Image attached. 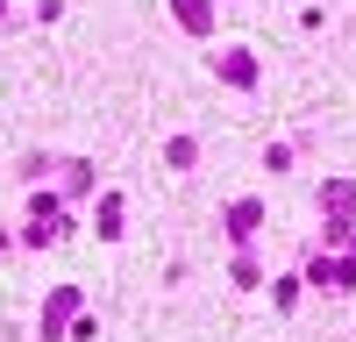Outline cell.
<instances>
[{"mask_svg":"<svg viewBox=\"0 0 356 342\" xmlns=\"http://www.w3.org/2000/svg\"><path fill=\"white\" fill-rule=\"evenodd\" d=\"M171 15H178V28H193V36L214 28V8H207V0H171Z\"/></svg>","mask_w":356,"mask_h":342,"instance_id":"cell-1","label":"cell"},{"mask_svg":"<svg viewBox=\"0 0 356 342\" xmlns=\"http://www.w3.org/2000/svg\"><path fill=\"white\" fill-rule=\"evenodd\" d=\"M79 307V293H72V285H65V293H50V314H43V342H57V335H65V314Z\"/></svg>","mask_w":356,"mask_h":342,"instance_id":"cell-2","label":"cell"},{"mask_svg":"<svg viewBox=\"0 0 356 342\" xmlns=\"http://www.w3.org/2000/svg\"><path fill=\"white\" fill-rule=\"evenodd\" d=\"M257 221H264V200H235V207H228V236L243 243V236H250Z\"/></svg>","mask_w":356,"mask_h":342,"instance_id":"cell-3","label":"cell"},{"mask_svg":"<svg viewBox=\"0 0 356 342\" xmlns=\"http://www.w3.org/2000/svg\"><path fill=\"white\" fill-rule=\"evenodd\" d=\"M221 79H228V86H257V57H250V50H228V57H221Z\"/></svg>","mask_w":356,"mask_h":342,"instance_id":"cell-4","label":"cell"},{"mask_svg":"<svg viewBox=\"0 0 356 342\" xmlns=\"http://www.w3.org/2000/svg\"><path fill=\"white\" fill-rule=\"evenodd\" d=\"M164 157H171L178 171H193V157H200V142H193V136H171V142H164Z\"/></svg>","mask_w":356,"mask_h":342,"instance_id":"cell-5","label":"cell"},{"mask_svg":"<svg viewBox=\"0 0 356 342\" xmlns=\"http://www.w3.org/2000/svg\"><path fill=\"white\" fill-rule=\"evenodd\" d=\"M100 236H122V193L100 200Z\"/></svg>","mask_w":356,"mask_h":342,"instance_id":"cell-6","label":"cell"},{"mask_svg":"<svg viewBox=\"0 0 356 342\" xmlns=\"http://www.w3.org/2000/svg\"><path fill=\"white\" fill-rule=\"evenodd\" d=\"M321 200H328V214H342V207H349V200H356V186H349V179H335V186H328V193H321Z\"/></svg>","mask_w":356,"mask_h":342,"instance_id":"cell-7","label":"cell"},{"mask_svg":"<svg viewBox=\"0 0 356 342\" xmlns=\"http://www.w3.org/2000/svg\"><path fill=\"white\" fill-rule=\"evenodd\" d=\"M65 186H72V200H79V193H93V164H72V171H65Z\"/></svg>","mask_w":356,"mask_h":342,"instance_id":"cell-8","label":"cell"},{"mask_svg":"<svg viewBox=\"0 0 356 342\" xmlns=\"http://www.w3.org/2000/svg\"><path fill=\"white\" fill-rule=\"evenodd\" d=\"M0 15H8V0H0Z\"/></svg>","mask_w":356,"mask_h":342,"instance_id":"cell-9","label":"cell"}]
</instances>
